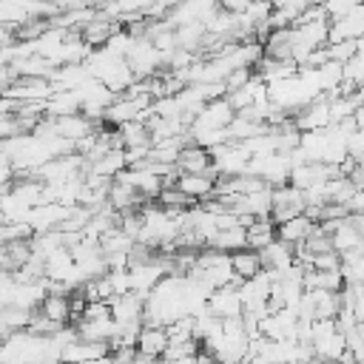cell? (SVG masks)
Listing matches in <instances>:
<instances>
[{"label":"cell","mask_w":364,"mask_h":364,"mask_svg":"<svg viewBox=\"0 0 364 364\" xmlns=\"http://www.w3.org/2000/svg\"><path fill=\"white\" fill-rule=\"evenodd\" d=\"M361 34H364V9H361V3H355L350 11H344L338 17H330L327 20V43L355 40Z\"/></svg>","instance_id":"1"},{"label":"cell","mask_w":364,"mask_h":364,"mask_svg":"<svg viewBox=\"0 0 364 364\" xmlns=\"http://www.w3.org/2000/svg\"><path fill=\"white\" fill-rule=\"evenodd\" d=\"M205 310L216 318H230V316H239L242 313V299H239V290L236 284H222V287H213L205 299Z\"/></svg>","instance_id":"2"},{"label":"cell","mask_w":364,"mask_h":364,"mask_svg":"<svg viewBox=\"0 0 364 364\" xmlns=\"http://www.w3.org/2000/svg\"><path fill=\"white\" fill-rule=\"evenodd\" d=\"M176 173H213L210 168V151L199 142H185L176 156Z\"/></svg>","instance_id":"3"},{"label":"cell","mask_w":364,"mask_h":364,"mask_svg":"<svg viewBox=\"0 0 364 364\" xmlns=\"http://www.w3.org/2000/svg\"><path fill=\"white\" fill-rule=\"evenodd\" d=\"M168 344V333L162 324H142L139 327V336H136V355L134 358H142V361H151V358H159L162 350Z\"/></svg>","instance_id":"4"},{"label":"cell","mask_w":364,"mask_h":364,"mask_svg":"<svg viewBox=\"0 0 364 364\" xmlns=\"http://www.w3.org/2000/svg\"><path fill=\"white\" fill-rule=\"evenodd\" d=\"M213 182H216V173H176V179H173V185L191 202H202V199L213 196Z\"/></svg>","instance_id":"5"},{"label":"cell","mask_w":364,"mask_h":364,"mask_svg":"<svg viewBox=\"0 0 364 364\" xmlns=\"http://www.w3.org/2000/svg\"><path fill=\"white\" fill-rule=\"evenodd\" d=\"M273 239H276V225L270 222V216H253L250 225L245 228V247L250 250H262Z\"/></svg>","instance_id":"6"},{"label":"cell","mask_w":364,"mask_h":364,"mask_svg":"<svg viewBox=\"0 0 364 364\" xmlns=\"http://www.w3.org/2000/svg\"><path fill=\"white\" fill-rule=\"evenodd\" d=\"M313 219L301 210V213H296V216H290V219H284V222H279L276 225V236L282 239V242H290V245H299L310 230H313Z\"/></svg>","instance_id":"7"},{"label":"cell","mask_w":364,"mask_h":364,"mask_svg":"<svg viewBox=\"0 0 364 364\" xmlns=\"http://www.w3.org/2000/svg\"><path fill=\"white\" fill-rule=\"evenodd\" d=\"M205 247H216V250H228V253H233V250L245 247V228H242V225L222 228V230H216V233L205 242Z\"/></svg>","instance_id":"8"},{"label":"cell","mask_w":364,"mask_h":364,"mask_svg":"<svg viewBox=\"0 0 364 364\" xmlns=\"http://www.w3.org/2000/svg\"><path fill=\"white\" fill-rule=\"evenodd\" d=\"M37 307L43 310V316H48L57 324H68V318H71V313H68V293H46Z\"/></svg>","instance_id":"9"},{"label":"cell","mask_w":364,"mask_h":364,"mask_svg":"<svg viewBox=\"0 0 364 364\" xmlns=\"http://www.w3.org/2000/svg\"><path fill=\"white\" fill-rule=\"evenodd\" d=\"M230 270L239 276V279H247L253 276L256 270H262V262H259V253L250 250V247H239L230 253Z\"/></svg>","instance_id":"10"},{"label":"cell","mask_w":364,"mask_h":364,"mask_svg":"<svg viewBox=\"0 0 364 364\" xmlns=\"http://www.w3.org/2000/svg\"><path fill=\"white\" fill-rule=\"evenodd\" d=\"M327 48V57L336 60V63H344L347 57H353L355 51H361V37L355 40H336V43H324Z\"/></svg>","instance_id":"11"},{"label":"cell","mask_w":364,"mask_h":364,"mask_svg":"<svg viewBox=\"0 0 364 364\" xmlns=\"http://www.w3.org/2000/svg\"><path fill=\"white\" fill-rule=\"evenodd\" d=\"M216 6L225 9V11H230V14H239V11H245L247 0H216Z\"/></svg>","instance_id":"12"}]
</instances>
